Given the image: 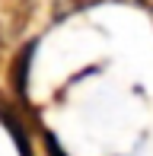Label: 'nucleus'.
Returning a JSON list of instances; mask_svg holds the SVG:
<instances>
[{"instance_id":"nucleus-1","label":"nucleus","mask_w":153,"mask_h":156,"mask_svg":"<svg viewBox=\"0 0 153 156\" xmlns=\"http://www.w3.org/2000/svg\"><path fill=\"white\" fill-rule=\"evenodd\" d=\"M48 156H64V150H61V147L54 144L51 137H48Z\"/></svg>"}]
</instances>
